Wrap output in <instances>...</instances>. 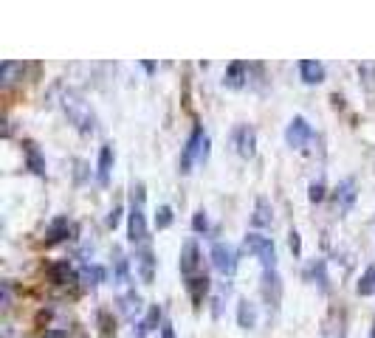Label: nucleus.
<instances>
[{
    "label": "nucleus",
    "instance_id": "a878e982",
    "mask_svg": "<svg viewBox=\"0 0 375 338\" xmlns=\"http://www.w3.org/2000/svg\"><path fill=\"white\" fill-rule=\"evenodd\" d=\"M170 226H172V209H170V206H161V209L156 212V229L164 231V229H170Z\"/></svg>",
    "mask_w": 375,
    "mask_h": 338
},
{
    "label": "nucleus",
    "instance_id": "7ed1b4c3",
    "mask_svg": "<svg viewBox=\"0 0 375 338\" xmlns=\"http://www.w3.org/2000/svg\"><path fill=\"white\" fill-rule=\"evenodd\" d=\"M209 158V139H206V132H203V127H195L192 130V135H189V141H186V147H184V153H181V172L184 175H189L192 172V164L198 161V164H203Z\"/></svg>",
    "mask_w": 375,
    "mask_h": 338
},
{
    "label": "nucleus",
    "instance_id": "4be33fe9",
    "mask_svg": "<svg viewBox=\"0 0 375 338\" xmlns=\"http://www.w3.org/2000/svg\"><path fill=\"white\" fill-rule=\"evenodd\" d=\"M68 231H71V220H68V217H57V220L48 226V243H59V240H65Z\"/></svg>",
    "mask_w": 375,
    "mask_h": 338
},
{
    "label": "nucleus",
    "instance_id": "72a5a7b5",
    "mask_svg": "<svg viewBox=\"0 0 375 338\" xmlns=\"http://www.w3.org/2000/svg\"><path fill=\"white\" fill-rule=\"evenodd\" d=\"M161 338H175V330H172V324H161Z\"/></svg>",
    "mask_w": 375,
    "mask_h": 338
},
{
    "label": "nucleus",
    "instance_id": "393cba45",
    "mask_svg": "<svg viewBox=\"0 0 375 338\" xmlns=\"http://www.w3.org/2000/svg\"><path fill=\"white\" fill-rule=\"evenodd\" d=\"M138 307H141V299H138L135 293H127V296L122 299V313H124L127 318H133V316L138 313Z\"/></svg>",
    "mask_w": 375,
    "mask_h": 338
},
{
    "label": "nucleus",
    "instance_id": "20e7f679",
    "mask_svg": "<svg viewBox=\"0 0 375 338\" xmlns=\"http://www.w3.org/2000/svg\"><path fill=\"white\" fill-rule=\"evenodd\" d=\"M243 248H246L249 254H254V256L263 262V270H277V248H274V240H271V237L246 234Z\"/></svg>",
    "mask_w": 375,
    "mask_h": 338
},
{
    "label": "nucleus",
    "instance_id": "39448f33",
    "mask_svg": "<svg viewBox=\"0 0 375 338\" xmlns=\"http://www.w3.org/2000/svg\"><path fill=\"white\" fill-rule=\"evenodd\" d=\"M311 139H314V127L308 124V118H305V116H293L291 124H288V130H285V141H288V147H293V150H305V147L311 144Z\"/></svg>",
    "mask_w": 375,
    "mask_h": 338
},
{
    "label": "nucleus",
    "instance_id": "cd10ccee",
    "mask_svg": "<svg viewBox=\"0 0 375 338\" xmlns=\"http://www.w3.org/2000/svg\"><path fill=\"white\" fill-rule=\"evenodd\" d=\"M288 248H291V254H293V256L302 254V237H299V231H296V229H291V234H288Z\"/></svg>",
    "mask_w": 375,
    "mask_h": 338
},
{
    "label": "nucleus",
    "instance_id": "423d86ee",
    "mask_svg": "<svg viewBox=\"0 0 375 338\" xmlns=\"http://www.w3.org/2000/svg\"><path fill=\"white\" fill-rule=\"evenodd\" d=\"M209 256H212V265H214L217 274H223V277H232L235 274V268H237V251L229 243H214Z\"/></svg>",
    "mask_w": 375,
    "mask_h": 338
},
{
    "label": "nucleus",
    "instance_id": "1a4fd4ad",
    "mask_svg": "<svg viewBox=\"0 0 375 338\" xmlns=\"http://www.w3.org/2000/svg\"><path fill=\"white\" fill-rule=\"evenodd\" d=\"M235 147H237L240 158H254V153H257V132H254V127L240 124L235 130Z\"/></svg>",
    "mask_w": 375,
    "mask_h": 338
},
{
    "label": "nucleus",
    "instance_id": "f8f14e48",
    "mask_svg": "<svg viewBox=\"0 0 375 338\" xmlns=\"http://www.w3.org/2000/svg\"><path fill=\"white\" fill-rule=\"evenodd\" d=\"M299 74H302L305 85H319V82H325V65L316 59H302L299 62Z\"/></svg>",
    "mask_w": 375,
    "mask_h": 338
},
{
    "label": "nucleus",
    "instance_id": "c85d7f7f",
    "mask_svg": "<svg viewBox=\"0 0 375 338\" xmlns=\"http://www.w3.org/2000/svg\"><path fill=\"white\" fill-rule=\"evenodd\" d=\"M308 197H311V203H322V200H325V183H322V180H314Z\"/></svg>",
    "mask_w": 375,
    "mask_h": 338
},
{
    "label": "nucleus",
    "instance_id": "2f4dec72",
    "mask_svg": "<svg viewBox=\"0 0 375 338\" xmlns=\"http://www.w3.org/2000/svg\"><path fill=\"white\" fill-rule=\"evenodd\" d=\"M119 220H122V206H116V209L108 215V229H116V226H119Z\"/></svg>",
    "mask_w": 375,
    "mask_h": 338
},
{
    "label": "nucleus",
    "instance_id": "f3484780",
    "mask_svg": "<svg viewBox=\"0 0 375 338\" xmlns=\"http://www.w3.org/2000/svg\"><path fill=\"white\" fill-rule=\"evenodd\" d=\"M251 223H254L257 229H265V226H271V223H274L271 203H268L265 197H257V203H254V215H251Z\"/></svg>",
    "mask_w": 375,
    "mask_h": 338
},
{
    "label": "nucleus",
    "instance_id": "f03ea898",
    "mask_svg": "<svg viewBox=\"0 0 375 338\" xmlns=\"http://www.w3.org/2000/svg\"><path fill=\"white\" fill-rule=\"evenodd\" d=\"M144 183H133V206L127 215V234L130 243H147V217H144Z\"/></svg>",
    "mask_w": 375,
    "mask_h": 338
},
{
    "label": "nucleus",
    "instance_id": "c756f323",
    "mask_svg": "<svg viewBox=\"0 0 375 338\" xmlns=\"http://www.w3.org/2000/svg\"><path fill=\"white\" fill-rule=\"evenodd\" d=\"M322 338H344V327H341V321H339V324H328L325 332H322Z\"/></svg>",
    "mask_w": 375,
    "mask_h": 338
},
{
    "label": "nucleus",
    "instance_id": "dca6fc26",
    "mask_svg": "<svg viewBox=\"0 0 375 338\" xmlns=\"http://www.w3.org/2000/svg\"><path fill=\"white\" fill-rule=\"evenodd\" d=\"M23 153H26V164H29V169L34 172V175H45V158H43V153H40V147L34 144V141H26L23 144Z\"/></svg>",
    "mask_w": 375,
    "mask_h": 338
},
{
    "label": "nucleus",
    "instance_id": "5701e85b",
    "mask_svg": "<svg viewBox=\"0 0 375 338\" xmlns=\"http://www.w3.org/2000/svg\"><path fill=\"white\" fill-rule=\"evenodd\" d=\"M355 291H358V296H369V293H375V265H372V268L367 270V274L358 279Z\"/></svg>",
    "mask_w": 375,
    "mask_h": 338
},
{
    "label": "nucleus",
    "instance_id": "c9c22d12",
    "mask_svg": "<svg viewBox=\"0 0 375 338\" xmlns=\"http://www.w3.org/2000/svg\"><path fill=\"white\" fill-rule=\"evenodd\" d=\"M369 338H375V321H372V327H369Z\"/></svg>",
    "mask_w": 375,
    "mask_h": 338
},
{
    "label": "nucleus",
    "instance_id": "6e6552de",
    "mask_svg": "<svg viewBox=\"0 0 375 338\" xmlns=\"http://www.w3.org/2000/svg\"><path fill=\"white\" fill-rule=\"evenodd\" d=\"M178 268H181L184 279L198 277V270H200V248H198V243L189 240V243L181 248V262H178Z\"/></svg>",
    "mask_w": 375,
    "mask_h": 338
},
{
    "label": "nucleus",
    "instance_id": "aec40b11",
    "mask_svg": "<svg viewBox=\"0 0 375 338\" xmlns=\"http://www.w3.org/2000/svg\"><path fill=\"white\" fill-rule=\"evenodd\" d=\"M105 268H99V265H85L82 270H80V279L85 282V285H91V288H96L99 282H105Z\"/></svg>",
    "mask_w": 375,
    "mask_h": 338
},
{
    "label": "nucleus",
    "instance_id": "9d476101",
    "mask_svg": "<svg viewBox=\"0 0 375 338\" xmlns=\"http://www.w3.org/2000/svg\"><path fill=\"white\" fill-rule=\"evenodd\" d=\"M135 265H138V277L144 285H153L156 279V256L149 245H141V251L135 254Z\"/></svg>",
    "mask_w": 375,
    "mask_h": 338
},
{
    "label": "nucleus",
    "instance_id": "bb28decb",
    "mask_svg": "<svg viewBox=\"0 0 375 338\" xmlns=\"http://www.w3.org/2000/svg\"><path fill=\"white\" fill-rule=\"evenodd\" d=\"M192 231H198V234H206V231H209V217H206L203 209L195 212V217H192Z\"/></svg>",
    "mask_w": 375,
    "mask_h": 338
},
{
    "label": "nucleus",
    "instance_id": "0eeeda50",
    "mask_svg": "<svg viewBox=\"0 0 375 338\" xmlns=\"http://www.w3.org/2000/svg\"><path fill=\"white\" fill-rule=\"evenodd\" d=\"M263 299H265L271 313L279 310V305H282V282H279L277 270H263Z\"/></svg>",
    "mask_w": 375,
    "mask_h": 338
},
{
    "label": "nucleus",
    "instance_id": "f257e3e1",
    "mask_svg": "<svg viewBox=\"0 0 375 338\" xmlns=\"http://www.w3.org/2000/svg\"><path fill=\"white\" fill-rule=\"evenodd\" d=\"M62 110H65V116H68V121L77 127L82 135H91L94 130H96V116H94V110H91V105L80 96V93H73V91H68L65 96H62Z\"/></svg>",
    "mask_w": 375,
    "mask_h": 338
},
{
    "label": "nucleus",
    "instance_id": "6ab92c4d",
    "mask_svg": "<svg viewBox=\"0 0 375 338\" xmlns=\"http://www.w3.org/2000/svg\"><path fill=\"white\" fill-rule=\"evenodd\" d=\"M186 291H189L192 302H195V305H200V302H203V296L209 293V277H206V274H198V277L186 279Z\"/></svg>",
    "mask_w": 375,
    "mask_h": 338
},
{
    "label": "nucleus",
    "instance_id": "2eb2a0df",
    "mask_svg": "<svg viewBox=\"0 0 375 338\" xmlns=\"http://www.w3.org/2000/svg\"><path fill=\"white\" fill-rule=\"evenodd\" d=\"M77 277H80V274L71 268L68 259H59V262L51 265V279H54L57 285H71V282H77Z\"/></svg>",
    "mask_w": 375,
    "mask_h": 338
},
{
    "label": "nucleus",
    "instance_id": "9b49d317",
    "mask_svg": "<svg viewBox=\"0 0 375 338\" xmlns=\"http://www.w3.org/2000/svg\"><path fill=\"white\" fill-rule=\"evenodd\" d=\"M246 79H249V65L246 62H232L229 68H226V74H223V85L226 88H232V91H240L243 85H246Z\"/></svg>",
    "mask_w": 375,
    "mask_h": 338
},
{
    "label": "nucleus",
    "instance_id": "ddd939ff",
    "mask_svg": "<svg viewBox=\"0 0 375 338\" xmlns=\"http://www.w3.org/2000/svg\"><path fill=\"white\" fill-rule=\"evenodd\" d=\"M110 169H113V144H102V150H99V167H96V180L102 186L110 183Z\"/></svg>",
    "mask_w": 375,
    "mask_h": 338
},
{
    "label": "nucleus",
    "instance_id": "f704fd0d",
    "mask_svg": "<svg viewBox=\"0 0 375 338\" xmlns=\"http://www.w3.org/2000/svg\"><path fill=\"white\" fill-rule=\"evenodd\" d=\"M45 338H68V335H65V330H48Z\"/></svg>",
    "mask_w": 375,
    "mask_h": 338
},
{
    "label": "nucleus",
    "instance_id": "b1692460",
    "mask_svg": "<svg viewBox=\"0 0 375 338\" xmlns=\"http://www.w3.org/2000/svg\"><path fill=\"white\" fill-rule=\"evenodd\" d=\"M113 256H116V279H119L122 285H127V282H130V270H127V256H124V254H122L119 248L113 251Z\"/></svg>",
    "mask_w": 375,
    "mask_h": 338
},
{
    "label": "nucleus",
    "instance_id": "4468645a",
    "mask_svg": "<svg viewBox=\"0 0 375 338\" xmlns=\"http://www.w3.org/2000/svg\"><path fill=\"white\" fill-rule=\"evenodd\" d=\"M336 203H339V209L341 212H350L353 209V203H355V180L347 178L336 186Z\"/></svg>",
    "mask_w": 375,
    "mask_h": 338
},
{
    "label": "nucleus",
    "instance_id": "473e14b6",
    "mask_svg": "<svg viewBox=\"0 0 375 338\" xmlns=\"http://www.w3.org/2000/svg\"><path fill=\"white\" fill-rule=\"evenodd\" d=\"M9 302H12V288L9 282H3V307H9Z\"/></svg>",
    "mask_w": 375,
    "mask_h": 338
},
{
    "label": "nucleus",
    "instance_id": "7c9ffc66",
    "mask_svg": "<svg viewBox=\"0 0 375 338\" xmlns=\"http://www.w3.org/2000/svg\"><path fill=\"white\" fill-rule=\"evenodd\" d=\"M314 277H319V285H322V291H328V277H325V262H322V259L314 265Z\"/></svg>",
    "mask_w": 375,
    "mask_h": 338
},
{
    "label": "nucleus",
    "instance_id": "412c9836",
    "mask_svg": "<svg viewBox=\"0 0 375 338\" xmlns=\"http://www.w3.org/2000/svg\"><path fill=\"white\" fill-rule=\"evenodd\" d=\"M159 321H161V307H159V305H153V307L147 310L144 321L138 324V338H144L149 330H156V327H159Z\"/></svg>",
    "mask_w": 375,
    "mask_h": 338
},
{
    "label": "nucleus",
    "instance_id": "a211bd4d",
    "mask_svg": "<svg viewBox=\"0 0 375 338\" xmlns=\"http://www.w3.org/2000/svg\"><path fill=\"white\" fill-rule=\"evenodd\" d=\"M237 324L243 330H254L257 327V307L249 299H240L237 302Z\"/></svg>",
    "mask_w": 375,
    "mask_h": 338
}]
</instances>
